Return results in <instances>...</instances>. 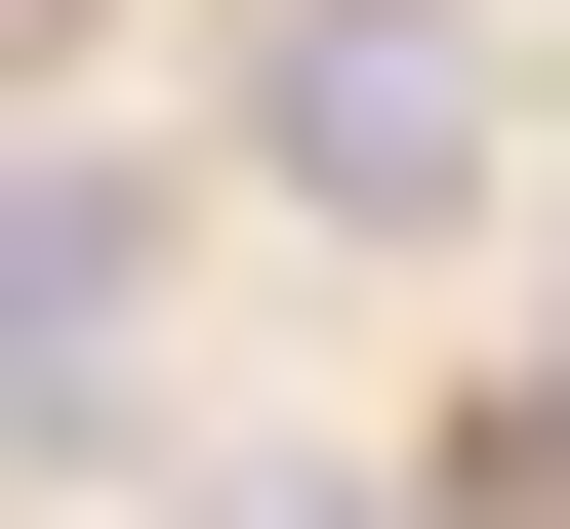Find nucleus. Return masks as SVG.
<instances>
[{"label": "nucleus", "mask_w": 570, "mask_h": 529, "mask_svg": "<svg viewBox=\"0 0 570 529\" xmlns=\"http://www.w3.org/2000/svg\"><path fill=\"white\" fill-rule=\"evenodd\" d=\"M245 204L285 245H449L489 204V0H285L245 41Z\"/></svg>", "instance_id": "1"}, {"label": "nucleus", "mask_w": 570, "mask_h": 529, "mask_svg": "<svg viewBox=\"0 0 570 529\" xmlns=\"http://www.w3.org/2000/svg\"><path fill=\"white\" fill-rule=\"evenodd\" d=\"M164 326V164H0V448H82Z\"/></svg>", "instance_id": "2"}, {"label": "nucleus", "mask_w": 570, "mask_h": 529, "mask_svg": "<svg viewBox=\"0 0 570 529\" xmlns=\"http://www.w3.org/2000/svg\"><path fill=\"white\" fill-rule=\"evenodd\" d=\"M164 529H367V489H326V448H245V489H164Z\"/></svg>", "instance_id": "3"}]
</instances>
